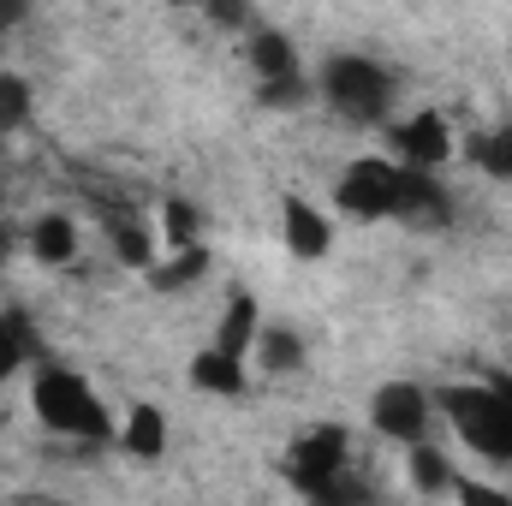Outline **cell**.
I'll return each instance as SVG.
<instances>
[{
  "label": "cell",
  "instance_id": "obj_3",
  "mask_svg": "<svg viewBox=\"0 0 512 506\" xmlns=\"http://www.w3.org/2000/svg\"><path fill=\"white\" fill-rule=\"evenodd\" d=\"M322 96H328L334 114H346V120H358V126L387 120V108H393L387 72L376 60H364V54H334V60L322 66Z\"/></svg>",
  "mask_w": 512,
  "mask_h": 506
},
{
  "label": "cell",
  "instance_id": "obj_18",
  "mask_svg": "<svg viewBox=\"0 0 512 506\" xmlns=\"http://www.w3.org/2000/svg\"><path fill=\"white\" fill-rule=\"evenodd\" d=\"M161 251L179 256V251H197V215L185 203H167L161 209Z\"/></svg>",
  "mask_w": 512,
  "mask_h": 506
},
{
  "label": "cell",
  "instance_id": "obj_22",
  "mask_svg": "<svg viewBox=\"0 0 512 506\" xmlns=\"http://www.w3.org/2000/svg\"><path fill=\"white\" fill-rule=\"evenodd\" d=\"M114 239H120V256H126L131 268H155V239H149L143 227H131V221H126Z\"/></svg>",
  "mask_w": 512,
  "mask_h": 506
},
{
  "label": "cell",
  "instance_id": "obj_9",
  "mask_svg": "<svg viewBox=\"0 0 512 506\" xmlns=\"http://www.w3.org/2000/svg\"><path fill=\"white\" fill-rule=\"evenodd\" d=\"M280 221H286V251L292 256H322L328 251V221H322L304 197H286Z\"/></svg>",
  "mask_w": 512,
  "mask_h": 506
},
{
  "label": "cell",
  "instance_id": "obj_23",
  "mask_svg": "<svg viewBox=\"0 0 512 506\" xmlns=\"http://www.w3.org/2000/svg\"><path fill=\"white\" fill-rule=\"evenodd\" d=\"M453 495H459V506H512L501 489H489V483H471V477H459V489H453Z\"/></svg>",
  "mask_w": 512,
  "mask_h": 506
},
{
  "label": "cell",
  "instance_id": "obj_13",
  "mask_svg": "<svg viewBox=\"0 0 512 506\" xmlns=\"http://www.w3.org/2000/svg\"><path fill=\"white\" fill-rule=\"evenodd\" d=\"M411 489H417V495H453V489H459V471L447 465L441 447H429V441L411 447Z\"/></svg>",
  "mask_w": 512,
  "mask_h": 506
},
{
  "label": "cell",
  "instance_id": "obj_15",
  "mask_svg": "<svg viewBox=\"0 0 512 506\" xmlns=\"http://www.w3.org/2000/svg\"><path fill=\"white\" fill-rule=\"evenodd\" d=\"M191 381H197L203 393H239V387H245V364L209 346V352H197V364H191Z\"/></svg>",
  "mask_w": 512,
  "mask_h": 506
},
{
  "label": "cell",
  "instance_id": "obj_10",
  "mask_svg": "<svg viewBox=\"0 0 512 506\" xmlns=\"http://www.w3.org/2000/svg\"><path fill=\"white\" fill-rule=\"evenodd\" d=\"M30 256L48 262V268L72 262V256H78V227H72V215H42V221L30 227Z\"/></svg>",
  "mask_w": 512,
  "mask_h": 506
},
{
  "label": "cell",
  "instance_id": "obj_2",
  "mask_svg": "<svg viewBox=\"0 0 512 506\" xmlns=\"http://www.w3.org/2000/svg\"><path fill=\"white\" fill-rule=\"evenodd\" d=\"M30 405H36L42 429H54V435H72V441H102V435H114V429H108V411H102V399H96V387L78 376V370H36Z\"/></svg>",
  "mask_w": 512,
  "mask_h": 506
},
{
  "label": "cell",
  "instance_id": "obj_5",
  "mask_svg": "<svg viewBox=\"0 0 512 506\" xmlns=\"http://www.w3.org/2000/svg\"><path fill=\"white\" fill-rule=\"evenodd\" d=\"M352 471V435L340 429V423H316V429H304L298 435V447H292V465H286V477H292V489L310 501V495H322L334 477H346Z\"/></svg>",
  "mask_w": 512,
  "mask_h": 506
},
{
  "label": "cell",
  "instance_id": "obj_12",
  "mask_svg": "<svg viewBox=\"0 0 512 506\" xmlns=\"http://www.w3.org/2000/svg\"><path fill=\"white\" fill-rule=\"evenodd\" d=\"M120 441H126L131 459H161V447H167V417H161L155 405H131Z\"/></svg>",
  "mask_w": 512,
  "mask_h": 506
},
{
  "label": "cell",
  "instance_id": "obj_6",
  "mask_svg": "<svg viewBox=\"0 0 512 506\" xmlns=\"http://www.w3.org/2000/svg\"><path fill=\"white\" fill-rule=\"evenodd\" d=\"M370 417H376V429H382L387 441L423 447V435H429V399L411 381H387L382 393H376V405H370Z\"/></svg>",
  "mask_w": 512,
  "mask_h": 506
},
{
  "label": "cell",
  "instance_id": "obj_4",
  "mask_svg": "<svg viewBox=\"0 0 512 506\" xmlns=\"http://www.w3.org/2000/svg\"><path fill=\"white\" fill-rule=\"evenodd\" d=\"M399 191H405V167L382 161V155H364L340 173V209L358 215V221H399Z\"/></svg>",
  "mask_w": 512,
  "mask_h": 506
},
{
  "label": "cell",
  "instance_id": "obj_20",
  "mask_svg": "<svg viewBox=\"0 0 512 506\" xmlns=\"http://www.w3.org/2000/svg\"><path fill=\"white\" fill-rule=\"evenodd\" d=\"M310 506H376V489H370V477L346 471V477H334L322 495H310Z\"/></svg>",
  "mask_w": 512,
  "mask_h": 506
},
{
  "label": "cell",
  "instance_id": "obj_14",
  "mask_svg": "<svg viewBox=\"0 0 512 506\" xmlns=\"http://www.w3.org/2000/svg\"><path fill=\"white\" fill-rule=\"evenodd\" d=\"M251 352H256V364H262L268 376H286V370H298V364H304V340H298L292 328H262Z\"/></svg>",
  "mask_w": 512,
  "mask_h": 506
},
{
  "label": "cell",
  "instance_id": "obj_1",
  "mask_svg": "<svg viewBox=\"0 0 512 506\" xmlns=\"http://www.w3.org/2000/svg\"><path fill=\"white\" fill-rule=\"evenodd\" d=\"M441 411L453 417L459 441L495 465L512 459V381H459L441 393Z\"/></svg>",
  "mask_w": 512,
  "mask_h": 506
},
{
  "label": "cell",
  "instance_id": "obj_21",
  "mask_svg": "<svg viewBox=\"0 0 512 506\" xmlns=\"http://www.w3.org/2000/svg\"><path fill=\"white\" fill-rule=\"evenodd\" d=\"M24 114H30V84L12 78V72H0V131H18Z\"/></svg>",
  "mask_w": 512,
  "mask_h": 506
},
{
  "label": "cell",
  "instance_id": "obj_17",
  "mask_svg": "<svg viewBox=\"0 0 512 506\" xmlns=\"http://www.w3.org/2000/svg\"><path fill=\"white\" fill-rule=\"evenodd\" d=\"M30 352H36L30 322H24L18 310H6V316H0V381L18 376V364H30Z\"/></svg>",
  "mask_w": 512,
  "mask_h": 506
},
{
  "label": "cell",
  "instance_id": "obj_16",
  "mask_svg": "<svg viewBox=\"0 0 512 506\" xmlns=\"http://www.w3.org/2000/svg\"><path fill=\"white\" fill-rule=\"evenodd\" d=\"M209 274V251L197 245V251H179V256H161L155 268H149V280L161 286V292H185L191 280H203Z\"/></svg>",
  "mask_w": 512,
  "mask_h": 506
},
{
  "label": "cell",
  "instance_id": "obj_11",
  "mask_svg": "<svg viewBox=\"0 0 512 506\" xmlns=\"http://www.w3.org/2000/svg\"><path fill=\"white\" fill-rule=\"evenodd\" d=\"M256 334H262V328H256V298L239 292V298L227 304L221 328H215V352H227V358H239V364H245V352L256 346Z\"/></svg>",
  "mask_w": 512,
  "mask_h": 506
},
{
  "label": "cell",
  "instance_id": "obj_8",
  "mask_svg": "<svg viewBox=\"0 0 512 506\" xmlns=\"http://www.w3.org/2000/svg\"><path fill=\"white\" fill-rule=\"evenodd\" d=\"M251 66L256 78L268 84V102H292L304 90V72H298V54L280 30H256L251 36Z\"/></svg>",
  "mask_w": 512,
  "mask_h": 506
},
{
  "label": "cell",
  "instance_id": "obj_24",
  "mask_svg": "<svg viewBox=\"0 0 512 506\" xmlns=\"http://www.w3.org/2000/svg\"><path fill=\"white\" fill-rule=\"evenodd\" d=\"M6 18H12V12H0V24H6Z\"/></svg>",
  "mask_w": 512,
  "mask_h": 506
},
{
  "label": "cell",
  "instance_id": "obj_19",
  "mask_svg": "<svg viewBox=\"0 0 512 506\" xmlns=\"http://www.w3.org/2000/svg\"><path fill=\"white\" fill-rule=\"evenodd\" d=\"M471 161H477L483 173H495V179H512V126L477 137V143H471Z\"/></svg>",
  "mask_w": 512,
  "mask_h": 506
},
{
  "label": "cell",
  "instance_id": "obj_7",
  "mask_svg": "<svg viewBox=\"0 0 512 506\" xmlns=\"http://www.w3.org/2000/svg\"><path fill=\"white\" fill-rule=\"evenodd\" d=\"M447 149H453V131H447V120L435 108H423V114H411V120L393 126V155L411 173H429L435 161H447Z\"/></svg>",
  "mask_w": 512,
  "mask_h": 506
}]
</instances>
